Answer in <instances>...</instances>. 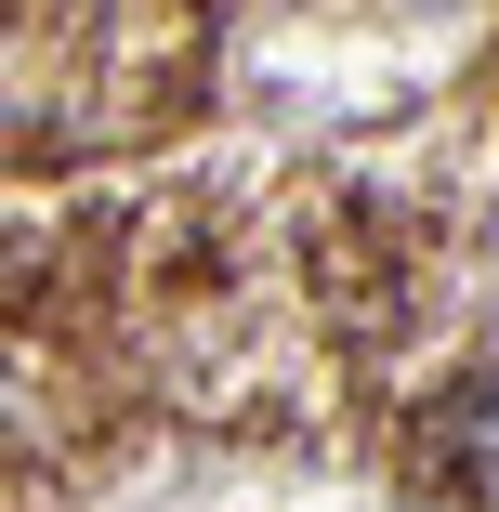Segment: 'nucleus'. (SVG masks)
Here are the masks:
<instances>
[{"label":"nucleus","mask_w":499,"mask_h":512,"mask_svg":"<svg viewBox=\"0 0 499 512\" xmlns=\"http://www.w3.org/2000/svg\"><path fill=\"white\" fill-rule=\"evenodd\" d=\"M460 473H473V499L499 512V394H473V421H460Z\"/></svg>","instance_id":"nucleus-1"}]
</instances>
